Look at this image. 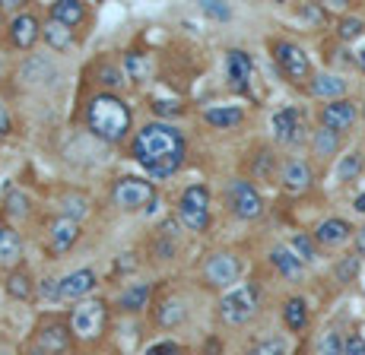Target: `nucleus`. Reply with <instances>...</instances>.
Returning <instances> with one entry per match:
<instances>
[{"label": "nucleus", "instance_id": "1", "mask_svg": "<svg viewBox=\"0 0 365 355\" xmlns=\"http://www.w3.org/2000/svg\"><path fill=\"white\" fill-rule=\"evenodd\" d=\"M130 152L150 178H172L185 162V137L172 124H143L133 137Z\"/></svg>", "mask_w": 365, "mask_h": 355}, {"label": "nucleus", "instance_id": "2", "mask_svg": "<svg viewBox=\"0 0 365 355\" xmlns=\"http://www.w3.org/2000/svg\"><path fill=\"white\" fill-rule=\"evenodd\" d=\"M130 121H133L130 105L124 99H118V95H111V92L93 95L89 105H86L89 130L105 143H121L124 137L130 134Z\"/></svg>", "mask_w": 365, "mask_h": 355}, {"label": "nucleus", "instance_id": "3", "mask_svg": "<svg viewBox=\"0 0 365 355\" xmlns=\"http://www.w3.org/2000/svg\"><path fill=\"white\" fill-rule=\"evenodd\" d=\"M257 308H261V289H257L255 282H245L238 285V289L226 292L220 302V317L226 320V324H248L251 317L257 314Z\"/></svg>", "mask_w": 365, "mask_h": 355}, {"label": "nucleus", "instance_id": "4", "mask_svg": "<svg viewBox=\"0 0 365 355\" xmlns=\"http://www.w3.org/2000/svg\"><path fill=\"white\" fill-rule=\"evenodd\" d=\"M105 320H108V304L102 298H86V302H80L70 311V330L80 339H96L102 337Z\"/></svg>", "mask_w": 365, "mask_h": 355}, {"label": "nucleus", "instance_id": "5", "mask_svg": "<svg viewBox=\"0 0 365 355\" xmlns=\"http://www.w3.org/2000/svg\"><path fill=\"white\" fill-rule=\"evenodd\" d=\"M111 200L115 206H121L124 213H137L143 206H150L156 200V187L153 181H143V178H118L115 187H111Z\"/></svg>", "mask_w": 365, "mask_h": 355}, {"label": "nucleus", "instance_id": "6", "mask_svg": "<svg viewBox=\"0 0 365 355\" xmlns=\"http://www.w3.org/2000/svg\"><path fill=\"white\" fill-rule=\"evenodd\" d=\"M178 216L191 232H207L210 226V194L203 184H191L178 200Z\"/></svg>", "mask_w": 365, "mask_h": 355}, {"label": "nucleus", "instance_id": "7", "mask_svg": "<svg viewBox=\"0 0 365 355\" xmlns=\"http://www.w3.org/2000/svg\"><path fill=\"white\" fill-rule=\"evenodd\" d=\"M273 60H277L279 73L289 83L312 80V60H308V54L302 51L299 45H292V41H273Z\"/></svg>", "mask_w": 365, "mask_h": 355}, {"label": "nucleus", "instance_id": "8", "mask_svg": "<svg viewBox=\"0 0 365 355\" xmlns=\"http://www.w3.org/2000/svg\"><path fill=\"white\" fill-rule=\"evenodd\" d=\"M226 197H229V206H232V213L238 216V219H245V222L257 219V216L264 213L261 194H257V187L251 184V181H245V178H232V181H229Z\"/></svg>", "mask_w": 365, "mask_h": 355}, {"label": "nucleus", "instance_id": "9", "mask_svg": "<svg viewBox=\"0 0 365 355\" xmlns=\"http://www.w3.org/2000/svg\"><path fill=\"white\" fill-rule=\"evenodd\" d=\"M238 276H242V263H238V257L229 254V250L210 254L207 263H203V282L213 285V289H226V285H232Z\"/></svg>", "mask_w": 365, "mask_h": 355}, {"label": "nucleus", "instance_id": "10", "mask_svg": "<svg viewBox=\"0 0 365 355\" xmlns=\"http://www.w3.org/2000/svg\"><path fill=\"white\" fill-rule=\"evenodd\" d=\"M35 343L45 355H64L73 346V330L64 320H51V324H41L35 333Z\"/></svg>", "mask_w": 365, "mask_h": 355}, {"label": "nucleus", "instance_id": "11", "mask_svg": "<svg viewBox=\"0 0 365 355\" xmlns=\"http://www.w3.org/2000/svg\"><path fill=\"white\" fill-rule=\"evenodd\" d=\"M356 117H359V111H356V102H349V99L327 102V105L321 108V127L334 130V134H346V130H353Z\"/></svg>", "mask_w": 365, "mask_h": 355}, {"label": "nucleus", "instance_id": "12", "mask_svg": "<svg viewBox=\"0 0 365 355\" xmlns=\"http://www.w3.org/2000/svg\"><path fill=\"white\" fill-rule=\"evenodd\" d=\"M270 124H273V137H277L279 143H286V146L299 143L302 140V130H305V124H302V111L296 105L279 108L277 115H273Z\"/></svg>", "mask_w": 365, "mask_h": 355}, {"label": "nucleus", "instance_id": "13", "mask_svg": "<svg viewBox=\"0 0 365 355\" xmlns=\"http://www.w3.org/2000/svg\"><path fill=\"white\" fill-rule=\"evenodd\" d=\"M279 184L289 194H305L314 184V171L305 159H286L283 169H279Z\"/></svg>", "mask_w": 365, "mask_h": 355}, {"label": "nucleus", "instance_id": "14", "mask_svg": "<svg viewBox=\"0 0 365 355\" xmlns=\"http://www.w3.org/2000/svg\"><path fill=\"white\" fill-rule=\"evenodd\" d=\"M48 241H51L54 254H67L70 248L80 241V222L73 216H58L51 222V232H48Z\"/></svg>", "mask_w": 365, "mask_h": 355}, {"label": "nucleus", "instance_id": "15", "mask_svg": "<svg viewBox=\"0 0 365 355\" xmlns=\"http://www.w3.org/2000/svg\"><path fill=\"white\" fill-rule=\"evenodd\" d=\"M353 232H356V228L349 226L346 219H340V216H331V219L318 222V228H314V241H318L321 248H340V245H346Z\"/></svg>", "mask_w": 365, "mask_h": 355}, {"label": "nucleus", "instance_id": "16", "mask_svg": "<svg viewBox=\"0 0 365 355\" xmlns=\"http://www.w3.org/2000/svg\"><path fill=\"white\" fill-rule=\"evenodd\" d=\"M96 285H99V276L93 273V270H73L70 276L61 280V298H67V302H86L89 292H96Z\"/></svg>", "mask_w": 365, "mask_h": 355}, {"label": "nucleus", "instance_id": "17", "mask_svg": "<svg viewBox=\"0 0 365 355\" xmlns=\"http://www.w3.org/2000/svg\"><path fill=\"white\" fill-rule=\"evenodd\" d=\"M251 73H255V60H251L248 51H242V48H232V51L226 54V76L229 83L238 89V92H245L251 83Z\"/></svg>", "mask_w": 365, "mask_h": 355}, {"label": "nucleus", "instance_id": "18", "mask_svg": "<svg viewBox=\"0 0 365 355\" xmlns=\"http://www.w3.org/2000/svg\"><path fill=\"white\" fill-rule=\"evenodd\" d=\"M38 36H41V26L32 13H19V16L10 19V41L19 51H29L35 41H38Z\"/></svg>", "mask_w": 365, "mask_h": 355}, {"label": "nucleus", "instance_id": "19", "mask_svg": "<svg viewBox=\"0 0 365 355\" xmlns=\"http://www.w3.org/2000/svg\"><path fill=\"white\" fill-rule=\"evenodd\" d=\"M308 92L314 99H327V102H340L346 95V80L336 73H318L308 80Z\"/></svg>", "mask_w": 365, "mask_h": 355}, {"label": "nucleus", "instance_id": "20", "mask_svg": "<svg viewBox=\"0 0 365 355\" xmlns=\"http://www.w3.org/2000/svg\"><path fill=\"white\" fill-rule=\"evenodd\" d=\"M153 298V285L150 282H133L128 289L118 295V308L121 311H130V314H137V311H143L146 304H150Z\"/></svg>", "mask_w": 365, "mask_h": 355}, {"label": "nucleus", "instance_id": "21", "mask_svg": "<svg viewBox=\"0 0 365 355\" xmlns=\"http://www.w3.org/2000/svg\"><path fill=\"white\" fill-rule=\"evenodd\" d=\"M270 263L279 270V276H286V280H299L302 270H305V263L296 257V250L283 248V245H277V248L270 250Z\"/></svg>", "mask_w": 365, "mask_h": 355}, {"label": "nucleus", "instance_id": "22", "mask_svg": "<svg viewBox=\"0 0 365 355\" xmlns=\"http://www.w3.org/2000/svg\"><path fill=\"white\" fill-rule=\"evenodd\" d=\"M51 19L67 26V29H76V26L86 19V4H80V0H58V4L51 6Z\"/></svg>", "mask_w": 365, "mask_h": 355}, {"label": "nucleus", "instance_id": "23", "mask_svg": "<svg viewBox=\"0 0 365 355\" xmlns=\"http://www.w3.org/2000/svg\"><path fill=\"white\" fill-rule=\"evenodd\" d=\"M203 121H207L210 127L229 130V127H238V124L245 121V111L242 108H232V105H216V108L203 111Z\"/></svg>", "mask_w": 365, "mask_h": 355}, {"label": "nucleus", "instance_id": "24", "mask_svg": "<svg viewBox=\"0 0 365 355\" xmlns=\"http://www.w3.org/2000/svg\"><path fill=\"white\" fill-rule=\"evenodd\" d=\"M23 257V238L10 226H0V267H13Z\"/></svg>", "mask_w": 365, "mask_h": 355}, {"label": "nucleus", "instance_id": "25", "mask_svg": "<svg viewBox=\"0 0 365 355\" xmlns=\"http://www.w3.org/2000/svg\"><path fill=\"white\" fill-rule=\"evenodd\" d=\"M283 320H286V327H289L292 333H302L308 327V302L302 295H292V298H286V304H283Z\"/></svg>", "mask_w": 365, "mask_h": 355}, {"label": "nucleus", "instance_id": "26", "mask_svg": "<svg viewBox=\"0 0 365 355\" xmlns=\"http://www.w3.org/2000/svg\"><path fill=\"white\" fill-rule=\"evenodd\" d=\"M312 149H314V156H318V159H331L334 152L340 149V134H334V130H327V127L314 130Z\"/></svg>", "mask_w": 365, "mask_h": 355}, {"label": "nucleus", "instance_id": "27", "mask_svg": "<svg viewBox=\"0 0 365 355\" xmlns=\"http://www.w3.org/2000/svg\"><path fill=\"white\" fill-rule=\"evenodd\" d=\"M45 41L54 48V51H67V48L73 45V29H67V26L48 19L45 23Z\"/></svg>", "mask_w": 365, "mask_h": 355}, {"label": "nucleus", "instance_id": "28", "mask_svg": "<svg viewBox=\"0 0 365 355\" xmlns=\"http://www.w3.org/2000/svg\"><path fill=\"white\" fill-rule=\"evenodd\" d=\"M362 169H365V162H362V152H349V156H343L340 159V165H336V181H356L362 175Z\"/></svg>", "mask_w": 365, "mask_h": 355}, {"label": "nucleus", "instance_id": "29", "mask_svg": "<svg viewBox=\"0 0 365 355\" xmlns=\"http://www.w3.org/2000/svg\"><path fill=\"white\" fill-rule=\"evenodd\" d=\"M6 292H10V298H19V302H26V298L32 295V280L26 270H13L10 276H6Z\"/></svg>", "mask_w": 365, "mask_h": 355}, {"label": "nucleus", "instance_id": "30", "mask_svg": "<svg viewBox=\"0 0 365 355\" xmlns=\"http://www.w3.org/2000/svg\"><path fill=\"white\" fill-rule=\"evenodd\" d=\"M314 245H318V241L308 238V235H296V238H292V250H296V257L302 263L318 260V250H314Z\"/></svg>", "mask_w": 365, "mask_h": 355}, {"label": "nucleus", "instance_id": "31", "mask_svg": "<svg viewBox=\"0 0 365 355\" xmlns=\"http://www.w3.org/2000/svg\"><path fill=\"white\" fill-rule=\"evenodd\" d=\"M185 320V308H181V302H165L163 311H159V324L163 327H175Z\"/></svg>", "mask_w": 365, "mask_h": 355}, {"label": "nucleus", "instance_id": "32", "mask_svg": "<svg viewBox=\"0 0 365 355\" xmlns=\"http://www.w3.org/2000/svg\"><path fill=\"white\" fill-rule=\"evenodd\" d=\"M362 29H365V23L359 16H346V19H340V29H336V36H340V41H353L356 36H362Z\"/></svg>", "mask_w": 365, "mask_h": 355}, {"label": "nucleus", "instance_id": "33", "mask_svg": "<svg viewBox=\"0 0 365 355\" xmlns=\"http://www.w3.org/2000/svg\"><path fill=\"white\" fill-rule=\"evenodd\" d=\"M343 349H346V339L336 330H327L324 339H321V355H343Z\"/></svg>", "mask_w": 365, "mask_h": 355}, {"label": "nucleus", "instance_id": "34", "mask_svg": "<svg viewBox=\"0 0 365 355\" xmlns=\"http://www.w3.org/2000/svg\"><path fill=\"white\" fill-rule=\"evenodd\" d=\"M124 70H128V73L133 76V80H143V76H146V70H150V64H146V60L140 58L137 51H130L128 58H124Z\"/></svg>", "mask_w": 365, "mask_h": 355}, {"label": "nucleus", "instance_id": "35", "mask_svg": "<svg viewBox=\"0 0 365 355\" xmlns=\"http://www.w3.org/2000/svg\"><path fill=\"white\" fill-rule=\"evenodd\" d=\"M356 273H359V257H356V254L353 257H343V260L336 263V280H340V282H349Z\"/></svg>", "mask_w": 365, "mask_h": 355}, {"label": "nucleus", "instance_id": "36", "mask_svg": "<svg viewBox=\"0 0 365 355\" xmlns=\"http://www.w3.org/2000/svg\"><path fill=\"white\" fill-rule=\"evenodd\" d=\"M248 355H286V343L279 337L277 339H264V343H257Z\"/></svg>", "mask_w": 365, "mask_h": 355}, {"label": "nucleus", "instance_id": "37", "mask_svg": "<svg viewBox=\"0 0 365 355\" xmlns=\"http://www.w3.org/2000/svg\"><path fill=\"white\" fill-rule=\"evenodd\" d=\"M38 295L41 298H48V302H61V280H41L38 282Z\"/></svg>", "mask_w": 365, "mask_h": 355}, {"label": "nucleus", "instance_id": "38", "mask_svg": "<svg viewBox=\"0 0 365 355\" xmlns=\"http://www.w3.org/2000/svg\"><path fill=\"white\" fill-rule=\"evenodd\" d=\"M26 203H29V200H26L23 191H10V194H6V210H10L13 216H23L26 210H29Z\"/></svg>", "mask_w": 365, "mask_h": 355}, {"label": "nucleus", "instance_id": "39", "mask_svg": "<svg viewBox=\"0 0 365 355\" xmlns=\"http://www.w3.org/2000/svg\"><path fill=\"white\" fill-rule=\"evenodd\" d=\"M96 76H102L105 86H118V83H121V70H118V67H111V64H99V67H96Z\"/></svg>", "mask_w": 365, "mask_h": 355}, {"label": "nucleus", "instance_id": "40", "mask_svg": "<svg viewBox=\"0 0 365 355\" xmlns=\"http://www.w3.org/2000/svg\"><path fill=\"white\" fill-rule=\"evenodd\" d=\"M343 355H365V337H359V333L346 337V349H343Z\"/></svg>", "mask_w": 365, "mask_h": 355}, {"label": "nucleus", "instance_id": "41", "mask_svg": "<svg viewBox=\"0 0 365 355\" xmlns=\"http://www.w3.org/2000/svg\"><path fill=\"white\" fill-rule=\"evenodd\" d=\"M200 6H203V13H207V16H213V19H229V6L216 4V0H207V4H200Z\"/></svg>", "mask_w": 365, "mask_h": 355}, {"label": "nucleus", "instance_id": "42", "mask_svg": "<svg viewBox=\"0 0 365 355\" xmlns=\"http://www.w3.org/2000/svg\"><path fill=\"white\" fill-rule=\"evenodd\" d=\"M178 343H172V339H165V343H156L146 349V355H178Z\"/></svg>", "mask_w": 365, "mask_h": 355}, {"label": "nucleus", "instance_id": "43", "mask_svg": "<svg viewBox=\"0 0 365 355\" xmlns=\"http://www.w3.org/2000/svg\"><path fill=\"white\" fill-rule=\"evenodd\" d=\"M153 111H156V115H181V105H178V102L156 99V102H153Z\"/></svg>", "mask_w": 365, "mask_h": 355}, {"label": "nucleus", "instance_id": "44", "mask_svg": "<svg viewBox=\"0 0 365 355\" xmlns=\"http://www.w3.org/2000/svg\"><path fill=\"white\" fill-rule=\"evenodd\" d=\"M356 254L365 257V226L356 228Z\"/></svg>", "mask_w": 365, "mask_h": 355}, {"label": "nucleus", "instance_id": "45", "mask_svg": "<svg viewBox=\"0 0 365 355\" xmlns=\"http://www.w3.org/2000/svg\"><path fill=\"white\" fill-rule=\"evenodd\" d=\"M10 134V115L4 111V105H0V137Z\"/></svg>", "mask_w": 365, "mask_h": 355}, {"label": "nucleus", "instance_id": "46", "mask_svg": "<svg viewBox=\"0 0 365 355\" xmlns=\"http://www.w3.org/2000/svg\"><path fill=\"white\" fill-rule=\"evenodd\" d=\"M353 206H356V213H365V194H359V197L353 200Z\"/></svg>", "mask_w": 365, "mask_h": 355}, {"label": "nucleus", "instance_id": "47", "mask_svg": "<svg viewBox=\"0 0 365 355\" xmlns=\"http://www.w3.org/2000/svg\"><path fill=\"white\" fill-rule=\"evenodd\" d=\"M356 64H359V70L365 73V48H362V51H359V54H356Z\"/></svg>", "mask_w": 365, "mask_h": 355}, {"label": "nucleus", "instance_id": "48", "mask_svg": "<svg viewBox=\"0 0 365 355\" xmlns=\"http://www.w3.org/2000/svg\"><path fill=\"white\" fill-rule=\"evenodd\" d=\"M29 355H45V352H41V349H35V352H29Z\"/></svg>", "mask_w": 365, "mask_h": 355}, {"label": "nucleus", "instance_id": "49", "mask_svg": "<svg viewBox=\"0 0 365 355\" xmlns=\"http://www.w3.org/2000/svg\"><path fill=\"white\" fill-rule=\"evenodd\" d=\"M362 117H365V102H362Z\"/></svg>", "mask_w": 365, "mask_h": 355}, {"label": "nucleus", "instance_id": "50", "mask_svg": "<svg viewBox=\"0 0 365 355\" xmlns=\"http://www.w3.org/2000/svg\"><path fill=\"white\" fill-rule=\"evenodd\" d=\"M0 70H4V64H0Z\"/></svg>", "mask_w": 365, "mask_h": 355}]
</instances>
